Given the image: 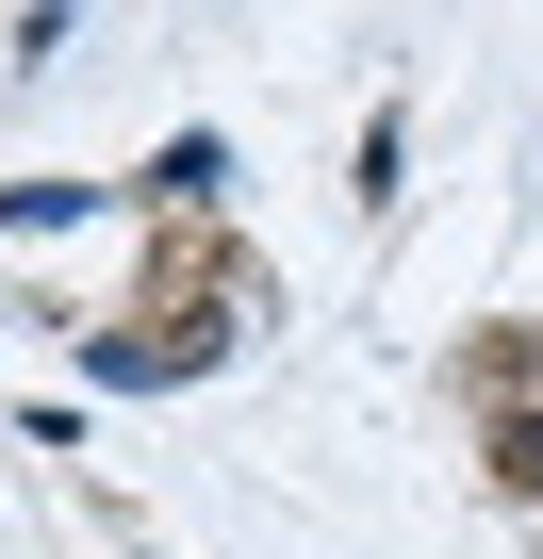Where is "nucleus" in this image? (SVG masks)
I'll return each instance as SVG.
<instances>
[{
    "label": "nucleus",
    "instance_id": "1",
    "mask_svg": "<svg viewBox=\"0 0 543 559\" xmlns=\"http://www.w3.org/2000/svg\"><path fill=\"white\" fill-rule=\"evenodd\" d=\"M99 181H0V230H83Z\"/></svg>",
    "mask_w": 543,
    "mask_h": 559
},
{
    "label": "nucleus",
    "instance_id": "2",
    "mask_svg": "<svg viewBox=\"0 0 543 559\" xmlns=\"http://www.w3.org/2000/svg\"><path fill=\"white\" fill-rule=\"evenodd\" d=\"M214 181H231V148H214V132H181V148H149V198H214Z\"/></svg>",
    "mask_w": 543,
    "mask_h": 559
},
{
    "label": "nucleus",
    "instance_id": "3",
    "mask_svg": "<svg viewBox=\"0 0 543 559\" xmlns=\"http://www.w3.org/2000/svg\"><path fill=\"white\" fill-rule=\"evenodd\" d=\"M494 461H510V477L543 493V412H510V428H494Z\"/></svg>",
    "mask_w": 543,
    "mask_h": 559
}]
</instances>
